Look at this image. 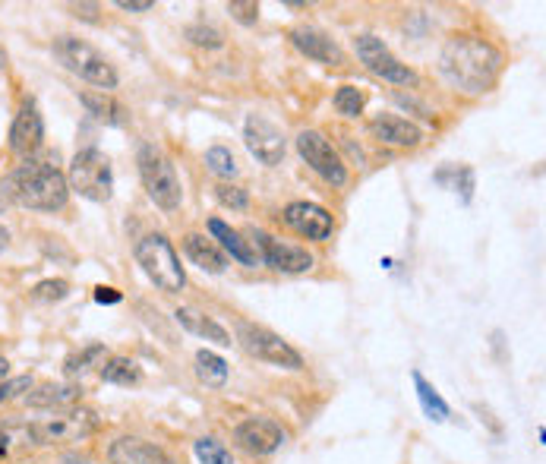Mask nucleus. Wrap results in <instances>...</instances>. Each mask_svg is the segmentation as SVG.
I'll list each match as a JSON object with an SVG mask.
<instances>
[{"label": "nucleus", "mask_w": 546, "mask_h": 464, "mask_svg": "<svg viewBox=\"0 0 546 464\" xmlns=\"http://www.w3.org/2000/svg\"><path fill=\"white\" fill-rule=\"evenodd\" d=\"M228 13L237 19V23L253 26L256 19H259V4H253V0H231V4H228Z\"/></svg>", "instance_id": "nucleus-37"}, {"label": "nucleus", "mask_w": 546, "mask_h": 464, "mask_svg": "<svg viewBox=\"0 0 546 464\" xmlns=\"http://www.w3.org/2000/svg\"><path fill=\"white\" fill-rule=\"evenodd\" d=\"M193 455H196L199 464H237L231 449L221 439H215V436H199L193 442Z\"/></svg>", "instance_id": "nucleus-29"}, {"label": "nucleus", "mask_w": 546, "mask_h": 464, "mask_svg": "<svg viewBox=\"0 0 546 464\" xmlns=\"http://www.w3.org/2000/svg\"><path fill=\"white\" fill-rule=\"evenodd\" d=\"M98 367V376L111 382V386H139L143 382V367L130 357H105Z\"/></svg>", "instance_id": "nucleus-24"}, {"label": "nucleus", "mask_w": 546, "mask_h": 464, "mask_svg": "<svg viewBox=\"0 0 546 464\" xmlns=\"http://www.w3.org/2000/svg\"><path fill=\"white\" fill-rule=\"evenodd\" d=\"M206 165L215 177H234L237 174V161H234L231 149H225V146H212L206 152Z\"/></svg>", "instance_id": "nucleus-32"}, {"label": "nucleus", "mask_w": 546, "mask_h": 464, "mask_svg": "<svg viewBox=\"0 0 546 464\" xmlns=\"http://www.w3.org/2000/svg\"><path fill=\"white\" fill-rule=\"evenodd\" d=\"M297 152H300L303 161H307V168L326 180L329 187H345L348 184V165L341 161V155L326 139V133L303 130L297 136Z\"/></svg>", "instance_id": "nucleus-11"}, {"label": "nucleus", "mask_w": 546, "mask_h": 464, "mask_svg": "<svg viewBox=\"0 0 546 464\" xmlns=\"http://www.w3.org/2000/svg\"><path fill=\"white\" fill-rule=\"evenodd\" d=\"M354 51H357L363 67H367L373 76L386 79V83H392V86H417L420 83L417 73L408 64H401V60L389 51V45L370 32L354 38Z\"/></svg>", "instance_id": "nucleus-10"}, {"label": "nucleus", "mask_w": 546, "mask_h": 464, "mask_svg": "<svg viewBox=\"0 0 546 464\" xmlns=\"http://www.w3.org/2000/svg\"><path fill=\"white\" fill-rule=\"evenodd\" d=\"M101 427V417L92 408H60L51 411V417L32 423L38 446H70V442H83L95 436Z\"/></svg>", "instance_id": "nucleus-6"}, {"label": "nucleus", "mask_w": 546, "mask_h": 464, "mask_svg": "<svg viewBox=\"0 0 546 464\" xmlns=\"http://www.w3.org/2000/svg\"><path fill=\"white\" fill-rule=\"evenodd\" d=\"M285 225L294 231V234H300L303 240H313V244H322V240H329L332 237V231H335V218L322 209V206H316V203H291V206H285Z\"/></svg>", "instance_id": "nucleus-16"}, {"label": "nucleus", "mask_w": 546, "mask_h": 464, "mask_svg": "<svg viewBox=\"0 0 546 464\" xmlns=\"http://www.w3.org/2000/svg\"><path fill=\"white\" fill-rule=\"evenodd\" d=\"M215 199H218L221 206L234 209V212H244V209L250 206L247 190H240V187H234V184H218V187H215Z\"/></svg>", "instance_id": "nucleus-33"}, {"label": "nucleus", "mask_w": 546, "mask_h": 464, "mask_svg": "<svg viewBox=\"0 0 546 464\" xmlns=\"http://www.w3.org/2000/svg\"><path fill=\"white\" fill-rule=\"evenodd\" d=\"M209 234L218 240V247L225 256H231L234 262H240V266H247V269H256L259 266V259L250 247V240H244V234L234 231L231 225H225L221 218H212L209 221Z\"/></svg>", "instance_id": "nucleus-19"}, {"label": "nucleus", "mask_w": 546, "mask_h": 464, "mask_svg": "<svg viewBox=\"0 0 546 464\" xmlns=\"http://www.w3.org/2000/svg\"><path fill=\"white\" fill-rule=\"evenodd\" d=\"M250 237H253L250 247L259 259V266H269L272 272H281V275H300L313 269L316 259L307 247L285 244V240H278L269 231H259V228H253Z\"/></svg>", "instance_id": "nucleus-9"}, {"label": "nucleus", "mask_w": 546, "mask_h": 464, "mask_svg": "<svg viewBox=\"0 0 546 464\" xmlns=\"http://www.w3.org/2000/svg\"><path fill=\"white\" fill-rule=\"evenodd\" d=\"M54 57L70 73H76L79 79H83V83H89V86H95L101 92H111L120 83V76L111 67V60L98 48H92L89 42H83V38H76V35H57L54 38Z\"/></svg>", "instance_id": "nucleus-3"}, {"label": "nucleus", "mask_w": 546, "mask_h": 464, "mask_svg": "<svg viewBox=\"0 0 546 464\" xmlns=\"http://www.w3.org/2000/svg\"><path fill=\"white\" fill-rule=\"evenodd\" d=\"M244 143L250 149L253 158H259L262 165H281V158L288 152V143H285V133H281L269 117L262 114H250L247 124H244Z\"/></svg>", "instance_id": "nucleus-13"}, {"label": "nucleus", "mask_w": 546, "mask_h": 464, "mask_svg": "<svg viewBox=\"0 0 546 464\" xmlns=\"http://www.w3.org/2000/svg\"><path fill=\"white\" fill-rule=\"evenodd\" d=\"M136 168L152 203L161 212H177L180 203H184V187H180V177L171 165V158L155 146H139Z\"/></svg>", "instance_id": "nucleus-4"}, {"label": "nucleus", "mask_w": 546, "mask_h": 464, "mask_svg": "<svg viewBox=\"0 0 546 464\" xmlns=\"http://www.w3.org/2000/svg\"><path fill=\"white\" fill-rule=\"evenodd\" d=\"M42 143H45V120H42V111H38L35 98H26V102L19 105L16 117H13L10 149L29 161L38 149H42Z\"/></svg>", "instance_id": "nucleus-15"}, {"label": "nucleus", "mask_w": 546, "mask_h": 464, "mask_svg": "<svg viewBox=\"0 0 546 464\" xmlns=\"http://www.w3.org/2000/svg\"><path fill=\"white\" fill-rule=\"evenodd\" d=\"M231 439H234V446L244 452V455H250V458H269V455H275L281 446H285L288 433L272 417H247V420H240L237 427H234Z\"/></svg>", "instance_id": "nucleus-12"}, {"label": "nucleus", "mask_w": 546, "mask_h": 464, "mask_svg": "<svg viewBox=\"0 0 546 464\" xmlns=\"http://www.w3.org/2000/svg\"><path fill=\"white\" fill-rule=\"evenodd\" d=\"M7 373H10V363H7V357H0V382L7 379Z\"/></svg>", "instance_id": "nucleus-42"}, {"label": "nucleus", "mask_w": 546, "mask_h": 464, "mask_svg": "<svg viewBox=\"0 0 546 464\" xmlns=\"http://www.w3.org/2000/svg\"><path fill=\"white\" fill-rule=\"evenodd\" d=\"M370 133L386 146H398V149H414L423 143V130L417 124H411L408 117L398 114H376L370 120Z\"/></svg>", "instance_id": "nucleus-18"}, {"label": "nucleus", "mask_w": 546, "mask_h": 464, "mask_svg": "<svg viewBox=\"0 0 546 464\" xmlns=\"http://www.w3.org/2000/svg\"><path fill=\"white\" fill-rule=\"evenodd\" d=\"M108 461L111 464H174L165 449L155 446L149 439H139V436L114 439L108 449Z\"/></svg>", "instance_id": "nucleus-17"}, {"label": "nucleus", "mask_w": 546, "mask_h": 464, "mask_svg": "<svg viewBox=\"0 0 546 464\" xmlns=\"http://www.w3.org/2000/svg\"><path fill=\"white\" fill-rule=\"evenodd\" d=\"M332 105L341 117H360L363 108H367V92L357 89V86H341L335 95H332Z\"/></svg>", "instance_id": "nucleus-30"}, {"label": "nucleus", "mask_w": 546, "mask_h": 464, "mask_svg": "<svg viewBox=\"0 0 546 464\" xmlns=\"http://www.w3.org/2000/svg\"><path fill=\"white\" fill-rule=\"evenodd\" d=\"M196 376L206 382L209 389H221L228 382V360L202 348L196 351Z\"/></svg>", "instance_id": "nucleus-27"}, {"label": "nucleus", "mask_w": 546, "mask_h": 464, "mask_svg": "<svg viewBox=\"0 0 546 464\" xmlns=\"http://www.w3.org/2000/svg\"><path fill=\"white\" fill-rule=\"evenodd\" d=\"M117 7H120V10H127V13H146V10H152L155 4H152V0H117Z\"/></svg>", "instance_id": "nucleus-38"}, {"label": "nucleus", "mask_w": 546, "mask_h": 464, "mask_svg": "<svg viewBox=\"0 0 546 464\" xmlns=\"http://www.w3.org/2000/svg\"><path fill=\"white\" fill-rule=\"evenodd\" d=\"M38 446L32 423H0V461L23 458Z\"/></svg>", "instance_id": "nucleus-21"}, {"label": "nucleus", "mask_w": 546, "mask_h": 464, "mask_svg": "<svg viewBox=\"0 0 546 464\" xmlns=\"http://www.w3.org/2000/svg\"><path fill=\"white\" fill-rule=\"evenodd\" d=\"M4 193L16 206L35 212H60L70 199L67 177L45 161H23L7 180Z\"/></svg>", "instance_id": "nucleus-2"}, {"label": "nucleus", "mask_w": 546, "mask_h": 464, "mask_svg": "<svg viewBox=\"0 0 546 464\" xmlns=\"http://www.w3.org/2000/svg\"><path fill=\"white\" fill-rule=\"evenodd\" d=\"M79 102H83V108L101 120V124H108V127H120V124H127V111L124 105L117 102V98H111L108 92H83L79 95Z\"/></svg>", "instance_id": "nucleus-23"}, {"label": "nucleus", "mask_w": 546, "mask_h": 464, "mask_svg": "<svg viewBox=\"0 0 546 464\" xmlns=\"http://www.w3.org/2000/svg\"><path fill=\"white\" fill-rule=\"evenodd\" d=\"M38 300H64L70 294V281L64 278H48V281H38L35 291H32Z\"/></svg>", "instance_id": "nucleus-34"}, {"label": "nucleus", "mask_w": 546, "mask_h": 464, "mask_svg": "<svg viewBox=\"0 0 546 464\" xmlns=\"http://www.w3.org/2000/svg\"><path fill=\"white\" fill-rule=\"evenodd\" d=\"M237 345L244 348L250 357L272 363L281 370H303V357L294 351L281 335H275L266 326H253V322H237Z\"/></svg>", "instance_id": "nucleus-8"}, {"label": "nucleus", "mask_w": 546, "mask_h": 464, "mask_svg": "<svg viewBox=\"0 0 546 464\" xmlns=\"http://www.w3.org/2000/svg\"><path fill=\"white\" fill-rule=\"evenodd\" d=\"M436 184H446L449 190H455L461 196V203L468 206L474 199V168L471 165H452V168H442L436 177Z\"/></svg>", "instance_id": "nucleus-28"}, {"label": "nucleus", "mask_w": 546, "mask_h": 464, "mask_svg": "<svg viewBox=\"0 0 546 464\" xmlns=\"http://www.w3.org/2000/svg\"><path fill=\"white\" fill-rule=\"evenodd\" d=\"M411 379H414V389H417V401H420L423 414H427L430 420H436V423L449 420V405H446V398H442V395L436 392V386H433V382H427V379H423V373H420V370H414V373H411Z\"/></svg>", "instance_id": "nucleus-26"}, {"label": "nucleus", "mask_w": 546, "mask_h": 464, "mask_svg": "<svg viewBox=\"0 0 546 464\" xmlns=\"http://www.w3.org/2000/svg\"><path fill=\"white\" fill-rule=\"evenodd\" d=\"M67 187L76 190L83 199H89V203H108L114 193V171H111L108 155L98 149L76 152L70 161Z\"/></svg>", "instance_id": "nucleus-7"}, {"label": "nucleus", "mask_w": 546, "mask_h": 464, "mask_svg": "<svg viewBox=\"0 0 546 464\" xmlns=\"http://www.w3.org/2000/svg\"><path fill=\"white\" fill-rule=\"evenodd\" d=\"M57 464H92V458H89L86 452H67Z\"/></svg>", "instance_id": "nucleus-40"}, {"label": "nucleus", "mask_w": 546, "mask_h": 464, "mask_svg": "<svg viewBox=\"0 0 546 464\" xmlns=\"http://www.w3.org/2000/svg\"><path fill=\"white\" fill-rule=\"evenodd\" d=\"M288 38L303 57L316 60V64H322V67H335V70L348 67V54L341 51V45L329 32H322L316 26H297V29L288 32Z\"/></svg>", "instance_id": "nucleus-14"}, {"label": "nucleus", "mask_w": 546, "mask_h": 464, "mask_svg": "<svg viewBox=\"0 0 546 464\" xmlns=\"http://www.w3.org/2000/svg\"><path fill=\"white\" fill-rule=\"evenodd\" d=\"M439 73L464 95H483L496 86L502 73V51L477 35H455L442 45Z\"/></svg>", "instance_id": "nucleus-1"}, {"label": "nucleus", "mask_w": 546, "mask_h": 464, "mask_svg": "<svg viewBox=\"0 0 546 464\" xmlns=\"http://www.w3.org/2000/svg\"><path fill=\"white\" fill-rule=\"evenodd\" d=\"M105 357H108L105 348H101V345H89L86 351H79V354L67 357L64 370H67V376H79V373H86L89 367H95V363H98V360H105Z\"/></svg>", "instance_id": "nucleus-31"}, {"label": "nucleus", "mask_w": 546, "mask_h": 464, "mask_svg": "<svg viewBox=\"0 0 546 464\" xmlns=\"http://www.w3.org/2000/svg\"><path fill=\"white\" fill-rule=\"evenodd\" d=\"M187 38H190L193 45H199V48H221V42H225V38H221V32L212 29V26H190L187 29Z\"/></svg>", "instance_id": "nucleus-35"}, {"label": "nucleus", "mask_w": 546, "mask_h": 464, "mask_svg": "<svg viewBox=\"0 0 546 464\" xmlns=\"http://www.w3.org/2000/svg\"><path fill=\"white\" fill-rule=\"evenodd\" d=\"M95 304H120V291L98 285V288H95Z\"/></svg>", "instance_id": "nucleus-39"}, {"label": "nucleus", "mask_w": 546, "mask_h": 464, "mask_svg": "<svg viewBox=\"0 0 546 464\" xmlns=\"http://www.w3.org/2000/svg\"><path fill=\"white\" fill-rule=\"evenodd\" d=\"M23 392H32V376H16V379H4L0 382V405L4 401H13Z\"/></svg>", "instance_id": "nucleus-36"}, {"label": "nucleus", "mask_w": 546, "mask_h": 464, "mask_svg": "<svg viewBox=\"0 0 546 464\" xmlns=\"http://www.w3.org/2000/svg\"><path fill=\"white\" fill-rule=\"evenodd\" d=\"M136 266L152 281L158 291L177 294L187 285V272L180 266V256L174 253L171 240L165 234H146L136 244Z\"/></svg>", "instance_id": "nucleus-5"}, {"label": "nucleus", "mask_w": 546, "mask_h": 464, "mask_svg": "<svg viewBox=\"0 0 546 464\" xmlns=\"http://www.w3.org/2000/svg\"><path fill=\"white\" fill-rule=\"evenodd\" d=\"M174 319L184 326L190 335H199V338H206V341H215V345H221V348H228L231 345V332L225 329V326H218L215 319H209L206 313H199V310H193V307H180L177 313H174Z\"/></svg>", "instance_id": "nucleus-22"}, {"label": "nucleus", "mask_w": 546, "mask_h": 464, "mask_svg": "<svg viewBox=\"0 0 546 464\" xmlns=\"http://www.w3.org/2000/svg\"><path fill=\"white\" fill-rule=\"evenodd\" d=\"M79 398H83V389H79V386H70V382H64V386H42L38 392L26 395V405H32V408H54V411H60V408L76 405Z\"/></svg>", "instance_id": "nucleus-25"}, {"label": "nucleus", "mask_w": 546, "mask_h": 464, "mask_svg": "<svg viewBox=\"0 0 546 464\" xmlns=\"http://www.w3.org/2000/svg\"><path fill=\"white\" fill-rule=\"evenodd\" d=\"M10 247V231L4 228V225H0V253H4Z\"/></svg>", "instance_id": "nucleus-41"}, {"label": "nucleus", "mask_w": 546, "mask_h": 464, "mask_svg": "<svg viewBox=\"0 0 546 464\" xmlns=\"http://www.w3.org/2000/svg\"><path fill=\"white\" fill-rule=\"evenodd\" d=\"M184 253H187V259L193 262V266H199L202 272H209V275H221L228 269V256L221 253V247L215 244V240L202 237V234H187L184 237Z\"/></svg>", "instance_id": "nucleus-20"}]
</instances>
